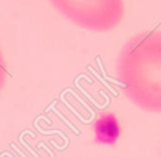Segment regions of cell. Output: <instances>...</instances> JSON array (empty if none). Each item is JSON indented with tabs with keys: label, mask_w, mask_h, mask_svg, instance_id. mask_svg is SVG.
<instances>
[{
	"label": "cell",
	"mask_w": 161,
	"mask_h": 157,
	"mask_svg": "<svg viewBox=\"0 0 161 157\" xmlns=\"http://www.w3.org/2000/svg\"><path fill=\"white\" fill-rule=\"evenodd\" d=\"M116 78L129 101L161 113V31H143L123 45Z\"/></svg>",
	"instance_id": "cell-1"
},
{
	"label": "cell",
	"mask_w": 161,
	"mask_h": 157,
	"mask_svg": "<svg viewBox=\"0 0 161 157\" xmlns=\"http://www.w3.org/2000/svg\"><path fill=\"white\" fill-rule=\"evenodd\" d=\"M74 24L91 31H109L123 19V0H50Z\"/></svg>",
	"instance_id": "cell-2"
},
{
	"label": "cell",
	"mask_w": 161,
	"mask_h": 157,
	"mask_svg": "<svg viewBox=\"0 0 161 157\" xmlns=\"http://www.w3.org/2000/svg\"><path fill=\"white\" fill-rule=\"evenodd\" d=\"M6 79H7V67H6L4 57H3L2 48H0V92H2V89L4 88Z\"/></svg>",
	"instance_id": "cell-3"
}]
</instances>
